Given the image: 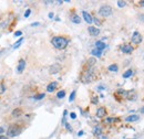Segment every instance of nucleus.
Listing matches in <instances>:
<instances>
[{"instance_id":"35","label":"nucleus","mask_w":144,"mask_h":139,"mask_svg":"<svg viewBox=\"0 0 144 139\" xmlns=\"http://www.w3.org/2000/svg\"><path fill=\"white\" fill-rule=\"evenodd\" d=\"M22 35V31H16L14 32V37H21Z\"/></svg>"},{"instance_id":"32","label":"nucleus","mask_w":144,"mask_h":139,"mask_svg":"<svg viewBox=\"0 0 144 139\" xmlns=\"http://www.w3.org/2000/svg\"><path fill=\"white\" fill-rule=\"evenodd\" d=\"M116 3H118V6H119L120 8H122V7H125V6H126L128 2H126V1H122V0H119Z\"/></svg>"},{"instance_id":"43","label":"nucleus","mask_w":144,"mask_h":139,"mask_svg":"<svg viewBox=\"0 0 144 139\" xmlns=\"http://www.w3.org/2000/svg\"><path fill=\"white\" fill-rule=\"evenodd\" d=\"M34 25H39V23H32V24H31V27H34Z\"/></svg>"},{"instance_id":"39","label":"nucleus","mask_w":144,"mask_h":139,"mask_svg":"<svg viewBox=\"0 0 144 139\" xmlns=\"http://www.w3.org/2000/svg\"><path fill=\"white\" fill-rule=\"evenodd\" d=\"M138 6H140V7H144V0H141V1H138Z\"/></svg>"},{"instance_id":"44","label":"nucleus","mask_w":144,"mask_h":139,"mask_svg":"<svg viewBox=\"0 0 144 139\" xmlns=\"http://www.w3.org/2000/svg\"><path fill=\"white\" fill-rule=\"evenodd\" d=\"M49 18H53V13H49Z\"/></svg>"},{"instance_id":"11","label":"nucleus","mask_w":144,"mask_h":139,"mask_svg":"<svg viewBox=\"0 0 144 139\" xmlns=\"http://www.w3.org/2000/svg\"><path fill=\"white\" fill-rule=\"evenodd\" d=\"M125 99L130 100V102H135L138 99V94L134 89H131V91H126V97Z\"/></svg>"},{"instance_id":"21","label":"nucleus","mask_w":144,"mask_h":139,"mask_svg":"<svg viewBox=\"0 0 144 139\" xmlns=\"http://www.w3.org/2000/svg\"><path fill=\"white\" fill-rule=\"evenodd\" d=\"M105 48H106V44H105V43H104L102 40L96 41V49H98V50H100L101 52L104 50Z\"/></svg>"},{"instance_id":"25","label":"nucleus","mask_w":144,"mask_h":139,"mask_svg":"<svg viewBox=\"0 0 144 139\" xmlns=\"http://www.w3.org/2000/svg\"><path fill=\"white\" fill-rule=\"evenodd\" d=\"M91 54L92 55H93V58H100V56H101V54H102V52L100 50H98V49H93V50L91 51Z\"/></svg>"},{"instance_id":"34","label":"nucleus","mask_w":144,"mask_h":139,"mask_svg":"<svg viewBox=\"0 0 144 139\" xmlns=\"http://www.w3.org/2000/svg\"><path fill=\"white\" fill-rule=\"evenodd\" d=\"M30 13H31V9H27V11H26V13H24V17L28 18L30 15Z\"/></svg>"},{"instance_id":"20","label":"nucleus","mask_w":144,"mask_h":139,"mask_svg":"<svg viewBox=\"0 0 144 139\" xmlns=\"http://www.w3.org/2000/svg\"><path fill=\"white\" fill-rule=\"evenodd\" d=\"M138 119H140V116L138 115H130V116H128L124 120L126 123H133V122H138Z\"/></svg>"},{"instance_id":"1","label":"nucleus","mask_w":144,"mask_h":139,"mask_svg":"<svg viewBox=\"0 0 144 139\" xmlns=\"http://www.w3.org/2000/svg\"><path fill=\"white\" fill-rule=\"evenodd\" d=\"M70 42V38L68 35H54L51 38V44L56 50H66Z\"/></svg>"},{"instance_id":"16","label":"nucleus","mask_w":144,"mask_h":139,"mask_svg":"<svg viewBox=\"0 0 144 139\" xmlns=\"http://www.w3.org/2000/svg\"><path fill=\"white\" fill-rule=\"evenodd\" d=\"M92 134L94 135V137H98L99 135L103 134V127H102L101 125H96V126H94L93 129H92Z\"/></svg>"},{"instance_id":"10","label":"nucleus","mask_w":144,"mask_h":139,"mask_svg":"<svg viewBox=\"0 0 144 139\" xmlns=\"http://www.w3.org/2000/svg\"><path fill=\"white\" fill-rule=\"evenodd\" d=\"M59 87H60V84H59V82L53 81V82H51V83L48 84V86H47V92L53 93V92H56V89L59 88Z\"/></svg>"},{"instance_id":"5","label":"nucleus","mask_w":144,"mask_h":139,"mask_svg":"<svg viewBox=\"0 0 144 139\" xmlns=\"http://www.w3.org/2000/svg\"><path fill=\"white\" fill-rule=\"evenodd\" d=\"M96 64V59L93 58V56H91V58H89L88 60H86V61L83 63L81 71H89V70L93 69Z\"/></svg>"},{"instance_id":"8","label":"nucleus","mask_w":144,"mask_h":139,"mask_svg":"<svg viewBox=\"0 0 144 139\" xmlns=\"http://www.w3.org/2000/svg\"><path fill=\"white\" fill-rule=\"evenodd\" d=\"M134 46H133L131 43H123V44L120 45V51L124 54H131L134 51Z\"/></svg>"},{"instance_id":"41","label":"nucleus","mask_w":144,"mask_h":139,"mask_svg":"<svg viewBox=\"0 0 144 139\" xmlns=\"http://www.w3.org/2000/svg\"><path fill=\"white\" fill-rule=\"evenodd\" d=\"M138 18H140V20H142V21H144V14L138 15Z\"/></svg>"},{"instance_id":"23","label":"nucleus","mask_w":144,"mask_h":139,"mask_svg":"<svg viewBox=\"0 0 144 139\" xmlns=\"http://www.w3.org/2000/svg\"><path fill=\"white\" fill-rule=\"evenodd\" d=\"M108 70H109L110 72H118L119 71V66H118L116 63H113V64H110Z\"/></svg>"},{"instance_id":"45","label":"nucleus","mask_w":144,"mask_h":139,"mask_svg":"<svg viewBox=\"0 0 144 139\" xmlns=\"http://www.w3.org/2000/svg\"><path fill=\"white\" fill-rule=\"evenodd\" d=\"M0 53H1V52H0Z\"/></svg>"},{"instance_id":"17","label":"nucleus","mask_w":144,"mask_h":139,"mask_svg":"<svg viewBox=\"0 0 144 139\" xmlns=\"http://www.w3.org/2000/svg\"><path fill=\"white\" fill-rule=\"evenodd\" d=\"M70 20L73 23H76V24H80L81 23V18L79 17V14H76V12H71L70 13Z\"/></svg>"},{"instance_id":"29","label":"nucleus","mask_w":144,"mask_h":139,"mask_svg":"<svg viewBox=\"0 0 144 139\" xmlns=\"http://www.w3.org/2000/svg\"><path fill=\"white\" fill-rule=\"evenodd\" d=\"M22 42H24V38H22V37H21V38H20V39H19V40H18V41H17V42H16V43H14V46H12V48H14V49H18V46H19L20 44H21V43H22Z\"/></svg>"},{"instance_id":"13","label":"nucleus","mask_w":144,"mask_h":139,"mask_svg":"<svg viewBox=\"0 0 144 139\" xmlns=\"http://www.w3.org/2000/svg\"><path fill=\"white\" fill-rule=\"evenodd\" d=\"M24 114V108H21V107L14 108V109L11 112V116H12V117H14V118L21 117Z\"/></svg>"},{"instance_id":"28","label":"nucleus","mask_w":144,"mask_h":139,"mask_svg":"<svg viewBox=\"0 0 144 139\" xmlns=\"http://www.w3.org/2000/svg\"><path fill=\"white\" fill-rule=\"evenodd\" d=\"M64 96H66V91H64V89H60V91L56 93V98L61 99V98H63Z\"/></svg>"},{"instance_id":"22","label":"nucleus","mask_w":144,"mask_h":139,"mask_svg":"<svg viewBox=\"0 0 144 139\" xmlns=\"http://www.w3.org/2000/svg\"><path fill=\"white\" fill-rule=\"evenodd\" d=\"M92 15V14H91ZM92 21L94 22V24H96V27H101L102 24H103V21H102L100 18H98L96 15H92Z\"/></svg>"},{"instance_id":"6","label":"nucleus","mask_w":144,"mask_h":139,"mask_svg":"<svg viewBox=\"0 0 144 139\" xmlns=\"http://www.w3.org/2000/svg\"><path fill=\"white\" fill-rule=\"evenodd\" d=\"M142 40H143L142 34L138 31H134L132 34V38H131V44H134L135 46H138L142 43Z\"/></svg>"},{"instance_id":"3","label":"nucleus","mask_w":144,"mask_h":139,"mask_svg":"<svg viewBox=\"0 0 144 139\" xmlns=\"http://www.w3.org/2000/svg\"><path fill=\"white\" fill-rule=\"evenodd\" d=\"M24 130V126L20 123H14L8 127L7 129V136L8 137H17Z\"/></svg>"},{"instance_id":"15","label":"nucleus","mask_w":144,"mask_h":139,"mask_svg":"<svg viewBox=\"0 0 144 139\" xmlns=\"http://www.w3.org/2000/svg\"><path fill=\"white\" fill-rule=\"evenodd\" d=\"M118 122H121L120 117H106L105 119H102V123L104 125H108V124H115Z\"/></svg>"},{"instance_id":"18","label":"nucleus","mask_w":144,"mask_h":139,"mask_svg":"<svg viewBox=\"0 0 144 139\" xmlns=\"http://www.w3.org/2000/svg\"><path fill=\"white\" fill-rule=\"evenodd\" d=\"M60 71H61V65H59V64H53L49 69V73L50 74H56Z\"/></svg>"},{"instance_id":"12","label":"nucleus","mask_w":144,"mask_h":139,"mask_svg":"<svg viewBox=\"0 0 144 139\" xmlns=\"http://www.w3.org/2000/svg\"><path fill=\"white\" fill-rule=\"evenodd\" d=\"M24 69H26V60H24V59H20L19 62H18V65H17L18 74H22V73H24Z\"/></svg>"},{"instance_id":"38","label":"nucleus","mask_w":144,"mask_h":139,"mask_svg":"<svg viewBox=\"0 0 144 139\" xmlns=\"http://www.w3.org/2000/svg\"><path fill=\"white\" fill-rule=\"evenodd\" d=\"M0 135H4V127H0Z\"/></svg>"},{"instance_id":"9","label":"nucleus","mask_w":144,"mask_h":139,"mask_svg":"<svg viewBox=\"0 0 144 139\" xmlns=\"http://www.w3.org/2000/svg\"><path fill=\"white\" fill-rule=\"evenodd\" d=\"M96 115L98 118H100V119H103L104 117H106L108 116V109L105 106H100L98 107L96 112Z\"/></svg>"},{"instance_id":"7","label":"nucleus","mask_w":144,"mask_h":139,"mask_svg":"<svg viewBox=\"0 0 144 139\" xmlns=\"http://www.w3.org/2000/svg\"><path fill=\"white\" fill-rule=\"evenodd\" d=\"M113 97H114L115 99H116V102H122L123 99L126 97V91L123 88H119L116 89L114 93H113Z\"/></svg>"},{"instance_id":"33","label":"nucleus","mask_w":144,"mask_h":139,"mask_svg":"<svg viewBox=\"0 0 144 139\" xmlns=\"http://www.w3.org/2000/svg\"><path fill=\"white\" fill-rule=\"evenodd\" d=\"M96 139H108L106 135H104V134H101V135H99L98 137H96Z\"/></svg>"},{"instance_id":"19","label":"nucleus","mask_w":144,"mask_h":139,"mask_svg":"<svg viewBox=\"0 0 144 139\" xmlns=\"http://www.w3.org/2000/svg\"><path fill=\"white\" fill-rule=\"evenodd\" d=\"M82 15H83V19H84V21H86V23H89V24H91L92 22V15L89 13V12H86V11H82Z\"/></svg>"},{"instance_id":"26","label":"nucleus","mask_w":144,"mask_h":139,"mask_svg":"<svg viewBox=\"0 0 144 139\" xmlns=\"http://www.w3.org/2000/svg\"><path fill=\"white\" fill-rule=\"evenodd\" d=\"M91 103L93 105H98V104H99V97H98L96 94H91Z\"/></svg>"},{"instance_id":"30","label":"nucleus","mask_w":144,"mask_h":139,"mask_svg":"<svg viewBox=\"0 0 144 139\" xmlns=\"http://www.w3.org/2000/svg\"><path fill=\"white\" fill-rule=\"evenodd\" d=\"M4 92H6V85L2 82H0V95H2Z\"/></svg>"},{"instance_id":"2","label":"nucleus","mask_w":144,"mask_h":139,"mask_svg":"<svg viewBox=\"0 0 144 139\" xmlns=\"http://www.w3.org/2000/svg\"><path fill=\"white\" fill-rule=\"evenodd\" d=\"M96 78H98V76H96L94 68L89 70V71H81L80 75H79V79H80L81 83H83V84H90L91 82L96 81Z\"/></svg>"},{"instance_id":"36","label":"nucleus","mask_w":144,"mask_h":139,"mask_svg":"<svg viewBox=\"0 0 144 139\" xmlns=\"http://www.w3.org/2000/svg\"><path fill=\"white\" fill-rule=\"evenodd\" d=\"M70 117L72 118V119H76V114L74 112H72L71 114H70Z\"/></svg>"},{"instance_id":"4","label":"nucleus","mask_w":144,"mask_h":139,"mask_svg":"<svg viewBox=\"0 0 144 139\" xmlns=\"http://www.w3.org/2000/svg\"><path fill=\"white\" fill-rule=\"evenodd\" d=\"M112 12H113L112 7L109 6V4H104V6H101V7H100L99 12H98V13L101 15V17L106 18V17H110V15L112 14Z\"/></svg>"},{"instance_id":"24","label":"nucleus","mask_w":144,"mask_h":139,"mask_svg":"<svg viewBox=\"0 0 144 139\" xmlns=\"http://www.w3.org/2000/svg\"><path fill=\"white\" fill-rule=\"evenodd\" d=\"M133 75V70L132 69H128V71H125L124 73H123V78H128V77H131Z\"/></svg>"},{"instance_id":"42","label":"nucleus","mask_w":144,"mask_h":139,"mask_svg":"<svg viewBox=\"0 0 144 139\" xmlns=\"http://www.w3.org/2000/svg\"><path fill=\"white\" fill-rule=\"evenodd\" d=\"M140 112H141V114H144V106H143V107L140 109Z\"/></svg>"},{"instance_id":"31","label":"nucleus","mask_w":144,"mask_h":139,"mask_svg":"<svg viewBox=\"0 0 144 139\" xmlns=\"http://www.w3.org/2000/svg\"><path fill=\"white\" fill-rule=\"evenodd\" d=\"M76 91L74 89V91H72L71 95H70V97H69V100H70V102H73L74 98H76Z\"/></svg>"},{"instance_id":"40","label":"nucleus","mask_w":144,"mask_h":139,"mask_svg":"<svg viewBox=\"0 0 144 139\" xmlns=\"http://www.w3.org/2000/svg\"><path fill=\"white\" fill-rule=\"evenodd\" d=\"M0 139H8V136L7 135H0Z\"/></svg>"},{"instance_id":"14","label":"nucleus","mask_w":144,"mask_h":139,"mask_svg":"<svg viewBox=\"0 0 144 139\" xmlns=\"http://www.w3.org/2000/svg\"><path fill=\"white\" fill-rule=\"evenodd\" d=\"M88 32L91 37H98V35L100 34V29L96 27H93V25H89Z\"/></svg>"},{"instance_id":"27","label":"nucleus","mask_w":144,"mask_h":139,"mask_svg":"<svg viewBox=\"0 0 144 139\" xmlns=\"http://www.w3.org/2000/svg\"><path fill=\"white\" fill-rule=\"evenodd\" d=\"M44 96H46V94H44V93H38V94L33 95V96H32V98H33V99H37V100H39V99L44 98Z\"/></svg>"},{"instance_id":"37","label":"nucleus","mask_w":144,"mask_h":139,"mask_svg":"<svg viewBox=\"0 0 144 139\" xmlns=\"http://www.w3.org/2000/svg\"><path fill=\"white\" fill-rule=\"evenodd\" d=\"M64 125H66V129H68L69 131H72V128H71V126H70V125H69V124H68V123H66V124H64Z\"/></svg>"}]
</instances>
